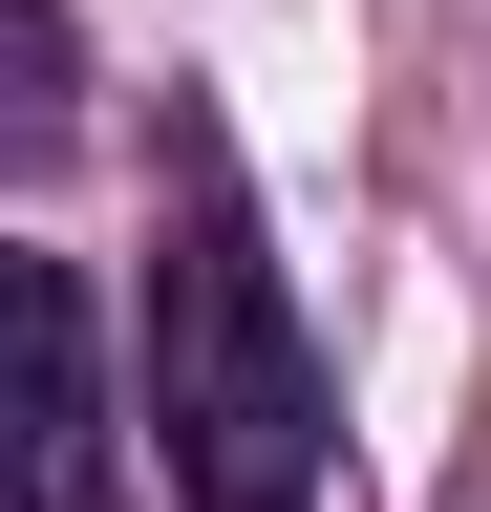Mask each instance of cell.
Returning a JSON list of instances; mask_svg holds the SVG:
<instances>
[{
    "mask_svg": "<svg viewBox=\"0 0 491 512\" xmlns=\"http://www.w3.org/2000/svg\"><path fill=\"white\" fill-rule=\"evenodd\" d=\"M129 406H150V470H171V512H321V470H342L321 320H299V278H278V214H257V171H235V128H214V107H171V150H150Z\"/></svg>",
    "mask_w": 491,
    "mask_h": 512,
    "instance_id": "cell-1",
    "label": "cell"
},
{
    "mask_svg": "<svg viewBox=\"0 0 491 512\" xmlns=\"http://www.w3.org/2000/svg\"><path fill=\"white\" fill-rule=\"evenodd\" d=\"M0 363H22V512H107V448H129L150 406H107L86 256H22V278H0Z\"/></svg>",
    "mask_w": 491,
    "mask_h": 512,
    "instance_id": "cell-2",
    "label": "cell"
},
{
    "mask_svg": "<svg viewBox=\"0 0 491 512\" xmlns=\"http://www.w3.org/2000/svg\"><path fill=\"white\" fill-rule=\"evenodd\" d=\"M0 64H22V86H0V107H22V150H65V128H86V22H65V0H22Z\"/></svg>",
    "mask_w": 491,
    "mask_h": 512,
    "instance_id": "cell-3",
    "label": "cell"
}]
</instances>
